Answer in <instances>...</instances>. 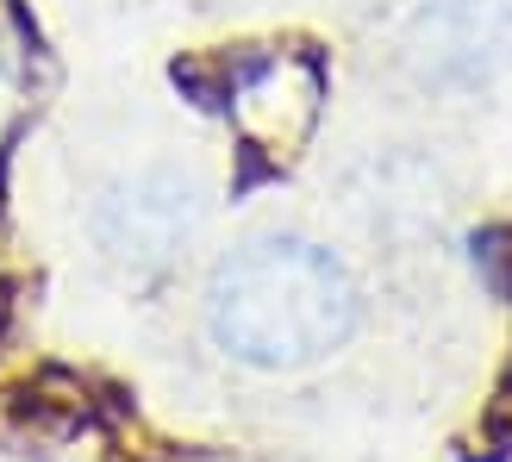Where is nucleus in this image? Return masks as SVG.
Returning <instances> with one entry per match:
<instances>
[{
    "mask_svg": "<svg viewBox=\"0 0 512 462\" xmlns=\"http://www.w3.org/2000/svg\"><path fill=\"white\" fill-rule=\"evenodd\" d=\"M207 325L219 350L250 369H306L350 338L356 288L331 250L306 238H256L219 263Z\"/></svg>",
    "mask_w": 512,
    "mask_h": 462,
    "instance_id": "nucleus-1",
    "label": "nucleus"
},
{
    "mask_svg": "<svg viewBox=\"0 0 512 462\" xmlns=\"http://www.w3.org/2000/svg\"><path fill=\"white\" fill-rule=\"evenodd\" d=\"M200 231V188L188 175H144L100 207V244L132 269H163Z\"/></svg>",
    "mask_w": 512,
    "mask_h": 462,
    "instance_id": "nucleus-2",
    "label": "nucleus"
}]
</instances>
